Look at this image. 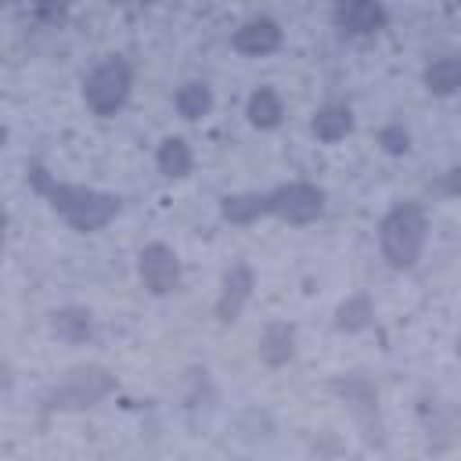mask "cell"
Segmentation results:
<instances>
[{"instance_id":"4fadbf2b","label":"cell","mask_w":461,"mask_h":461,"mask_svg":"<svg viewBox=\"0 0 461 461\" xmlns=\"http://www.w3.org/2000/svg\"><path fill=\"white\" fill-rule=\"evenodd\" d=\"M173 104H176V112H180L184 119L194 122V119L209 115V108H212V90H209L205 83H184V86L176 90Z\"/></svg>"},{"instance_id":"9a60e30c","label":"cell","mask_w":461,"mask_h":461,"mask_svg":"<svg viewBox=\"0 0 461 461\" xmlns=\"http://www.w3.org/2000/svg\"><path fill=\"white\" fill-rule=\"evenodd\" d=\"M220 212L230 223H252V220L267 216V198L263 194H227L220 202Z\"/></svg>"},{"instance_id":"8fae6325","label":"cell","mask_w":461,"mask_h":461,"mask_svg":"<svg viewBox=\"0 0 461 461\" xmlns=\"http://www.w3.org/2000/svg\"><path fill=\"white\" fill-rule=\"evenodd\" d=\"M349 126H353V115H349L346 104H328V108H321L313 115V133L324 144H339L349 133Z\"/></svg>"},{"instance_id":"d6986e66","label":"cell","mask_w":461,"mask_h":461,"mask_svg":"<svg viewBox=\"0 0 461 461\" xmlns=\"http://www.w3.org/2000/svg\"><path fill=\"white\" fill-rule=\"evenodd\" d=\"M378 144H382L389 155H403V151L411 148V137H407V130H403L400 122H389V126L378 133Z\"/></svg>"},{"instance_id":"6da1fadb","label":"cell","mask_w":461,"mask_h":461,"mask_svg":"<svg viewBox=\"0 0 461 461\" xmlns=\"http://www.w3.org/2000/svg\"><path fill=\"white\" fill-rule=\"evenodd\" d=\"M32 184L36 191H43L50 198V205L76 227V230H101L115 212H119V198L115 194H104V191H94V187H83V184H58L50 180L40 166H32Z\"/></svg>"},{"instance_id":"52a82bcc","label":"cell","mask_w":461,"mask_h":461,"mask_svg":"<svg viewBox=\"0 0 461 461\" xmlns=\"http://www.w3.org/2000/svg\"><path fill=\"white\" fill-rule=\"evenodd\" d=\"M335 25L342 36H375L385 29V7L371 0H349L335 7Z\"/></svg>"},{"instance_id":"44dd1931","label":"cell","mask_w":461,"mask_h":461,"mask_svg":"<svg viewBox=\"0 0 461 461\" xmlns=\"http://www.w3.org/2000/svg\"><path fill=\"white\" fill-rule=\"evenodd\" d=\"M4 140H7V130H4V126H0V148H4Z\"/></svg>"},{"instance_id":"30bf717a","label":"cell","mask_w":461,"mask_h":461,"mask_svg":"<svg viewBox=\"0 0 461 461\" xmlns=\"http://www.w3.org/2000/svg\"><path fill=\"white\" fill-rule=\"evenodd\" d=\"M245 115H249V122H252V126H259V130H274V126L281 122V115H285V104H281L277 90L259 86V90L249 97Z\"/></svg>"},{"instance_id":"ac0fdd59","label":"cell","mask_w":461,"mask_h":461,"mask_svg":"<svg viewBox=\"0 0 461 461\" xmlns=\"http://www.w3.org/2000/svg\"><path fill=\"white\" fill-rule=\"evenodd\" d=\"M371 303H367V295H353V299H346L342 306H339V328L342 331H360V328H367L371 324Z\"/></svg>"},{"instance_id":"2e32d148","label":"cell","mask_w":461,"mask_h":461,"mask_svg":"<svg viewBox=\"0 0 461 461\" xmlns=\"http://www.w3.org/2000/svg\"><path fill=\"white\" fill-rule=\"evenodd\" d=\"M292 342H295V331L288 328V324H270L267 331H263V342H259V353H263V360L267 364H285L288 357H292Z\"/></svg>"},{"instance_id":"ffe728a7","label":"cell","mask_w":461,"mask_h":461,"mask_svg":"<svg viewBox=\"0 0 461 461\" xmlns=\"http://www.w3.org/2000/svg\"><path fill=\"white\" fill-rule=\"evenodd\" d=\"M4 227H7V212L0 209V252H4Z\"/></svg>"},{"instance_id":"5b68a950","label":"cell","mask_w":461,"mask_h":461,"mask_svg":"<svg viewBox=\"0 0 461 461\" xmlns=\"http://www.w3.org/2000/svg\"><path fill=\"white\" fill-rule=\"evenodd\" d=\"M140 281L155 292V295H169L180 285V259L169 245L155 241L140 252Z\"/></svg>"},{"instance_id":"277c9868","label":"cell","mask_w":461,"mask_h":461,"mask_svg":"<svg viewBox=\"0 0 461 461\" xmlns=\"http://www.w3.org/2000/svg\"><path fill=\"white\" fill-rule=\"evenodd\" d=\"M263 198H267V212H274V216H281L288 223H310L324 209V191L313 187V184H303V180L274 187Z\"/></svg>"},{"instance_id":"5bb4252c","label":"cell","mask_w":461,"mask_h":461,"mask_svg":"<svg viewBox=\"0 0 461 461\" xmlns=\"http://www.w3.org/2000/svg\"><path fill=\"white\" fill-rule=\"evenodd\" d=\"M155 162H158V169H162L166 176H187L194 158H191V148H187L180 137H166V140L158 144Z\"/></svg>"},{"instance_id":"7c38bea8","label":"cell","mask_w":461,"mask_h":461,"mask_svg":"<svg viewBox=\"0 0 461 461\" xmlns=\"http://www.w3.org/2000/svg\"><path fill=\"white\" fill-rule=\"evenodd\" d=\"M425 86L439 97L454 94L461 86V61L457 58H436L429 68H425Z\"/></svg>"},{"instance_id":"ba28073f","label":"cell","mask_w":461,"mask_h":461,"mask_svg":"<svg viewBox=\"0 0 461 461\" xmlns=\"http://www.w3.org/2000/svg\"><path fill=\"white\" fill-rule=\"evenodd\" d=\"M112 389V378L104 371H76L58 393L50 407H79V403H94L97 396H104Z\"/></svg>"},{"instance_id":"7a4b0ae2","label":"cell","mask_w":461,"mask_h":461,"mask_svg":"<svg viewBox=\"0 0 461 461\" xmlns=\"http://www.w3.org/2000/svg\"><path fill=\"white\" fill-rule=\"evenodd\" d=\"M425 212L421 205L414 202H400L396 209L385 212L382 227H378V241H382V256L396 267V270H407L418 263L421 256V245H425Z\"/></svg>"},{"instance_id":"e0dca14e","label":"cell","mask_w":461,"mask_h":461,"mask_svg":"<svg viewBox=\"0 0 461 461\" xmlns=\"http://www.w3.org/2000/svg\"><path fill=\"white\" fill-rule=\"evenodd\" d=\"M54 331H58L61 339H68V342H86L90 331H94V321H90L86 310L68 306V310H58V313H54Z\"/></svg>"},{"instance_id":"3957f363","label":"cell","mask_w":461,"mask_h":461,"mask_svg":"<svg viewBox=\"0 0 461 461\" xmlns=\"http://www.w3.org/2000/svg\"><path fill=\"white\" fill-rule=\"evenodd\" d=\"M130 86H133V68L126 65V58H104L90 68V76L83 79V97H86V108L101 119L115 115L126 97H130Z\"/></svg>"},{"instance_id":"8992f818","label":"cell","mask_w":461,"mask_h":461,"mask_svg":"<svg viewBox=\"0 0 461 461\" xmlns=\"http://www.w3.org/2000/svg\"><path fill=\"white\" fill-rule=\"evenodd\" d=\"M230 47H234L238 54L263 58V54H270V50L281 47V25H277L274 18H249V22H241V25L234 29Z\"/></svg>"},{"instance_id":"9c48e42d","label":"cell","mask_w":461,"mask_h":461,"mask_svg":"<svg viewBox=\"0 0 461 461\" xmlns=\"http://www.w3.org/2000/svg\"><path fill=\"white\" fill-rule=\"evenodd\" d=\"M249 295H252V270H249L245 263H238V267H230V274H227V281H223V295H220V303H216L220 321H234V317L241 313V306H245Z\"/></svg>"}]
</instances>
